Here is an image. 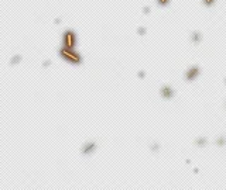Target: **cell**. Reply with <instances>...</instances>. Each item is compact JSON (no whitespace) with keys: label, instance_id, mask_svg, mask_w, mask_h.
Here are the masks:
<instances>
[{"label":"cell","instance_id":"6da1fadb","mask_svg":"<svg viewBox=\"0 0 226 190\" xmlns=\"http://www.w3.org/2000/svg\"><path fill=\"white\" fill-rule=\"evenodd\" d=\"M59 55L64 58L65 61H68V62H72V63H81V56L78 55L76 52L72 51V48H62L61 51H59Z\"/></svg>","mask_w":226,"mask_h":190},{"label":"cell","instance_id":"7a4b0ae2","mask_svg":"<svg viewBox=\"0 0 226 190\" xmlns=\"http://www.w3.org/2000/svg\"><path fill=\"white\" fill-rule=\"evenodd\" d=\"M75 42V34L71 31V30H66L64 32V38H62V44H64L65 48H72Z\"/></svg>","mask_w":226,"mask_h":190},{"label":"cell","instance_id":"3957f363","mask_svg":"<svg viewBox=\"0 0 226 190\" xmlns=\"http://www.w3.org/2000/svg\"><path fill=\"white\" fill-rule=\"evenodd\" d=\"M95 148H96V144L93 141H88V142L84 144V147H82V154L84 155H91L95 151Z\"/></svg>","mask_w":226,"mask_h":190},{"label":"cell","instance_id":"277c9868","mask_svg":"<svg viewBox=\"0 0 226 190\" xmlns=\"http://www.w3.org/2000/svg\"><path fill=\"white\" fill-rule=\"evenodd\" d=\"M172 89L170 87V86H162L161 87V96L164 97V99H170V97H172Z\"/></svg>","mask_w":226,"mask_h":190},{"label":"cell","instance_id":"5b68a950","mask_svg":"<svg viewBox=\"0 0 226 190\" xmlns=\"http://www.w3.org/2000/svg\"><path fill=\"white\" fill-rule=\"evenodd\" d=\"M21 61V55H14L13 58H11L10 61V65H16V63H19Z\"/></svg>","mask_w":226,"mask_h":190},{"label":"cell","instance_id":"8992f818","mask_svg":"<svg viewBox=\"0 0 226 190\" xmlns=\"http://www.w3.org/2000/svg\"><path fill=\"white\" fill-rule=\"evenodd\" d=\"M150 149L153 151V152H157V151L160 149V144H157V142H153V144H151V147H150Z\"/></svg>","mask_w":226,"mask_h":190},{"label":"cell","instance_id":"52a82bcc","mask_svg":"<svg viewBox=\"0 0 226 190\" xmlns=\"http://www.w3.org/2000/svg\"><path fill=\"white\" fill-rule=\"evenodd\" d=\"M194 76H195V71H189L188 75H187V78H188V79H191V78H194Z\"/></svg>","mask_w":226,"mask_h":190},{"label":"cell","instance_id":"ba28073f","mask_svg":"<svg viewBox=\"0 0 226 190\" xmlns=\"http://www.w3.org/2000/svg\"><path fill=\"white\" fill-rule=\"evenodd\" d=\"M168 1H170V0H157V3H158V4H161V6H165Z\"/></svg>","mask_w":226,"mask_h":190},{"label":"cell","instance_id":"9c48e42d","mask_svg":"<svg viewBox=\"0 0 226 190\" xmlns=\"http://www.w3.org/2000/svg\"><path fill=\"white\" fill-rule=\"evenodd\" d=\"M50 65H51V61H50V59H47V61H44V62H43L44 68H47V66H50Z\"/></svg>","mask_w":226,"mask_h":190},{"label":"cell","instance_id":"30bf717a","mask_svg":"<svg viewBox=\"0 0 226 190\" xmlns=\"http://www.w3.org/2000/svg\"><path fill=\"white\" fill-rule=\"evenodd\" d=\"M139 34H140V35H144V34H146V28H144V27H140V28H139Z\"/></svg>","mask_w":226,"mask_h":190},{"label":"cell","instance_id":"8fae6325","mask_svg":"<svg viewBox=\"0 0 226 190\" xmlns=\"http://www.w3.org/2000/svg\"><path fill=\"white\" fill-rule=\"evenodd\" d=\"M143 13H144V14H149V13H150V7H149V6H147V7H143Z\"/></svg>","mask_w":226,"mask_h":190}]
</instances>
